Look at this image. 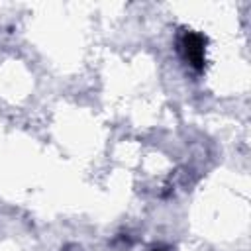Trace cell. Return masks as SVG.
<instances>
[{"mask_svg": "<svg viewBox=\"0 0 251 251\" xmlns=\"http://www.w3.org/2000/svg\"><path fill=\"white\" fill-rule=\"evenodd\" d=\"M178 45H180L178 49H180L182 57L186 59V63L196 71H204V65H206V37L198 31H184L180 35Z\"/></svg>", "mask_w": 251, "mask_h": 251, "instance_id": "1", "label": "cell"}, {"mask_svg": "<svg viewBox=\"0 0 251 251\" xmlns=\"http://www.w3.org/2000/svg\"><path fill=\"white\" fill-rule=\"evenodd\" d=\"M153 251H163V249H153Z\"/></svg>", "mask_w": 251, "mask_h": 251, "instance_id": "2", "label": "cell"}]
</instances>
